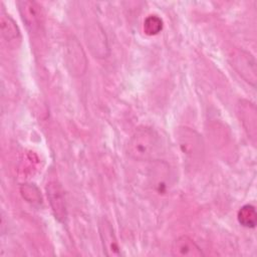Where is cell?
<instances>
[{
    "label": "cell",
    "mask_w": 257,
    "mask_h": 257,
    "mask_svg": "<svg viewBox=\"0 0 257 257\" xmlns=\"http://www.w3.org/2000/svg\"><path fill=\"white\" fill-rule=\"evenodd\" d=\"M239 224L245 228H254L257 223V213L253 205L246 204L242 206L237 213Z\"/></svg>",
    "instance_id": "obj_13"
},
{
    "label": "cell",
    "mask_w": 257,
    "mask_h": 257,
    "mask_svg": "<svg viewBox=\"0 0 257 257\" xmlns=\"http://www.w3.org/2000/svg\"><path fill=\"white\" fill-rule=\"evenodd\" d=\"M149 177L155 190H157V192L160 194L164 193L168 187L167 182L170 177L169 165L166 162L160 160L152 161Z\"/></svg>",
    "instance_id": "obj_12"
},
{
    "label": "cell",
    "mask_w": 257,
    "mask_h": 257,
    "mask_svg": "<svg viewBox=\"0 0 257 257\" xmlns=\"http://www.w3.org/2000/svg\"><path fill=\"white\" fill-rule=\"evenodd\" d=\"M46 195L54 218L59 223H65L67 220V206L65 193L61 185L56 181H50L46 185Z\"/></svg>",
    "instance_id": "obj_6"
},
{
    "label": "cell",
    "mask_w": 257,
    "mask_h": 257,
    "mask_svg": "<svg viewBox=\"0 0 257 257\" xmlns=\"http://www.w3.org/2000/svg\"><path fill=\"white\" fill-rule=\"evenodd\" d=\"M164 27V22L161 17L158 15H149L146 17L143 25V29L145 34L148 36H155L159 34Z\"/></svg>",
    "instance_id": "obj_15"
},
{
    "label": "cell",
    "mask_w": 257,
    "mask_h": 257,
    "mask_svg": "<svg viewBox=\"0 0 257 257\" xmlns=\"http://www.w3.org/2000/svg\"><path fill=\"white\" fill-rule=\"evenodd\" d=\"M236 114L248 139L255 146L257 140V109L255 104L248 99H239L236 104Z\"/></svg>",
    "instance_id": "obj_5"
},
{
    "label": "cell",
    "mask_w": 257,
    "mask_h": 257,
    "mask_svg": "<svg viewBox=\"0 0 257 257\" xmlns=\"http://www.w3.org/2000/svg\"><path fill=\"white\" fill-rule=\"evenodd\" d=\"M21 19L30 33H38L44 24V13L35 1L20 0L16 2Z\"/></svg>",
    "instance_id": "obj_4"
},
{
    "label": "cell",
    "mask_w": 257,
    "mask_h": 257,
    "mask_svg": "<svg viewBox=\"0 0 257 257\" xmlns=\"http://www.w3.org/2000/svg\"><path fill=\"white\" fill-rule=\"evenodd\" d=\"M98 233L101 241V246L103 253L108 257L120 256V248L115 236L113 227L111 223L105 219L101 218L98 222Z\"/></svg>",
    "instance_id": "obj_8"
},
{
    "label": "cell",
    "mask_w": 257,
    "mask_h": 257,
    "mask_svg": "<svg viewBox=\"0 0 257 257\" xmlns=\"http://www.w3.org/2000/svg\"><path fill=\"white\" fill-rule=\"evenodd\" d=\"M0 31L3 40L8 46L17 47L21 40V33L14 19L2 11L0 14Z\"/></svg>",
    "instance_id": "obj_11"
},
{
    "label": "cell",
    "mask_w": 257,
    "mask_h": 257,
    "mask_svg": "<svg viewBox=\"0 0 257 257\" xmlns=\"http://www.w3.org/2000/svg\"><path fill=\"white\" fill-rule=\"evenodd\" d=\"M177 141L182 153L187 158L196 159L203 152V142L201 136L190 127H180L177 134Z\"/></svg>",
    "instance_id": "obj_7"
},
{
    "label": "cell",
    "mask_w": 257,
    "mask_h": 257,
    "mask_svg": "<svg viewBox=\"0 0 257 257\" xmlns=\"http://www.w3.org/2000/svg\"><path fill=\"white\" fill-rule=\"evenodd\" d=\"M161 149L159 134L150 126L138 127L125 146V153L134 161H154Z\"/></svg>",
    "instance_id": "obj_1"
},
{
    "label": "cell",
    "mask_w": 257,
    "mask_h": 257,
    "mask_svg": "<svg viewBox=\"0 0 257 257\" xmlns=\"http://www.w3.org/2000/svg\"><path fill=\"white\" fill-rule=\"evenodd\" d=\"M171 254L175 257H203L205 255L201 247L187 235H182L173 241Z\"/></svg>",
    "instance_id": "obj_10"
},
{
    "label": "cell",
    "mask_w": 257,
    "mask_h": 257,
    "mask_svg": "<svg viewBox=\"0 0 257 257\" xmlns=\"http://www.w3.org/2000/svg\"><path fill=\"white\" fill-rule=\"evenodd\" d=\"M65 62L68 71L73 76H81L86 71L87 59L76 37L71 36L65 44Z\"/></svg>",
    "instance_id": "obj_3"
},
{
    "label": "cell",
    "mask_w": 257,
    "mask_h": 257,
    "mask_svg": "<svg viewBox=\"0 0 257 257\" xmlns=\"http://www.w3.org/2000/svg\"><path fill=\"white\" fill-rule=\"evenodd\" d=\"M20 193L23 199L31 205H40L42 203V198L39 189L31 183H25L20 186Z\"/></svg>",
    "instance_id": "obj_14"
},
{
    "label": "cell",
    "mask_w": 257,
    "mask_h": 257,
    "mask_svg": "<svg viewBox=\"0 0 257 257\" xmlns=\"http://www.w3.org/2000/svg\"><path fill=\"white\" fill-rule=\"evenodd\" d=\"M230 63L235 71L253 87L256 85L257 72L254 56L243 49H238L230 56Z\"/></svg>",
    "instance_id": "obj_2"
},
{
    "label": "cell",
    "mask_w": 257,
    "mask_h": 257,
    "mask_svg": "<svg viewBox=\"0 0 257 257\" xmlns=\"http://www.w3.org/2000/svg\"><path fill=\"white\" fill-rule=\"evenodd\" d=\"M86 42L95 57L104 58L108 55V46L103 29L94 24L88 27L86 31Z\"/></svg>",
    "instance_id": "obj_9"
}]
</instances>
